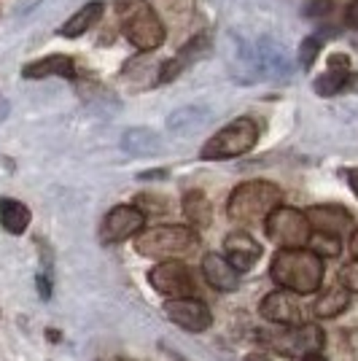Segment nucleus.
<instances>
[{
    "label": "nucleus",
    "instance_id": "1",
    "mask_svg": "<svg viewBox=\"0 0 358 361\" xmlns=\"http://www.w3.org/2000/svg\"><path fill=\"white\" fill-rule=\"evenodd\" d=\"M272 281L280 288L297 291V294H313L323 281V264L321 256L307 248H283L272 259Z\"/></svg>",
    "mask_w": 358,
    "mask_h": 361
},
{
    "label": "nucleus",
    "instance_id": "2",
    "mask_svg": "<svg viewBox=\"0 0 358 361\" xmlns=\"http://www.w3.org/2000/svg\"><path fill=\"white\" fill-rule=\"evenodd\" d=\"M280 200H283V192L275 183L248 180V183H240L229 195L226 213L237 224H259V221H267V216L280 205Z\"/></svg>",
    "mask_w": 358,
    "mask_h": 361
},
{
    "label": "nucleus",
    "instance_id": "3",
    "mask_svg": "<svg viewBox=\"0 0 358 361\" xmlns=\"http://www.w3.org/2000/svg\"><path fill=\"white\" fill-rule=\"evenodd\" d=\"M116 14L121 19V32L137 49L154 51L159 44H164L167 30L149 0H116Z\"/></svg>",
    "mask_w": 358,
    "mask_h": 361
},
{
    "label": "nucleus",
    "instance_id": "4",
    "mask_svg": "<svg viewBox=\"0 0 358 361\" xmlns=\"http://www.w3.org/2000/svg\"><path fill=\"white\" fill-rule=\"evenodd\" d=\"M199 243L197 232L186 224H162L151 226V229H140L137 240H135V251L146 259H167L175 254H189L195 251Z\"/></svg>",
    "mask_w": 358,
    "mask_h": 361
},
{
    "label": "nucleus",
    "instance_id": "5",
    "mask_svg": "<svg viewBox=\"0 0 358 361\" xmlns=\"http://www.w3.org/2000/svg\"><path fill=\"white\" fill-rule=\"evenodd\" d=\"M256 340L269 350L291 359V356H307V353L321 350L326 343V334L315 324H294L280 331H259Z\"/></svg>",
    "mask_w": 358,
    "mask_h": 361
},
{
    "label": "nucleus",
    "instance_id": "6",
    "mask_svg": "<svg viewBox=\"0 0 358 361\" xmlns=\"http://www.w3.org/2000/svg\"><path fill=\"white\" fill-rule=\"evenodd\" d=\"M256 140H259L256 121L242 116V119H235L210 137L202 146V159H235V157H242V154L254 149Z\"/></svg>",
    "mask_w": 358,
    "mask_h": 361
},
{
    "label": "nucleus",
    "instance_id": "7",
    "mask_svg": "<svg viewBox=\"0 0 358 361\" xmlns=\"http://www.w3.org/2000/svg\"><path fill=\"white\" fill-rule=\"evenodd\" d=\"M267 238L283 248H304L310 235H313V226L307 221V213L297 211V208H285L278 205L275 211L267 216Z\"/></svg>",
    "mask_w": 358,
    "mask_h": 361
},
{
    "label": "nucleus",
    "instance_id": "8",
    "mask_svg": "<svg viewBox=\"0 0 358 361\" xmlns=\"http://www.w3.org/2000/svg\"><path fill=\"white\" fill-rule=\"evenodd\" d=\"M143 224H146V213L137 205H116V208L108 211V216L100 224V240L105 245L127 240V238L137 235L143 229Z\"/></svg>",
    "mask_w": 358,
    "mask_h": 361
},
{
    "label": "nucleus",
    "instance_id": "9",
    "mask_svg": "<svg viewBox=\"0 0 358 361\" xmlns=\"http://www.w3.org/2000/svg\"><path fill=\"white\" fill-rule=\"evenodd\" d=\"M149 283L159 294L170 297V300H175V297H192L195 294L192 272H189L186 264H180V262H167L164 259L162 264H156L149 272Z\"/></svg>",
    "mask_w": 358,
    "mask_h": 361
},
{
    "label": "nucleus",
    "instance_id": "10",
    "mask_svg": "<svg viewBox=\"0 0 358 361\" xmlns=\"http://www.w3.org/2000/svg\"><path fill=\"white\" fill-rule=\"evenodd\" d=\"M164 316L173 324H178L180 329L186 331H205L213 324L208 305L195 300V297H175V300L164 302Z\"/></svg>",
    "mask_w": 358,
    "mask_h": 361
},
{
    "label": "nucleus",
    "instance_id": "11",
    "mask_svg": "<svg viewBox=\"0 0 358 361\" xmlns=\"http://www.w3.org/2000/svg\"><path fill=\"white\" fill-rule=\"evenodd\" d=\"M261 316L272 321V324H280V326H294L302 324L304 316V305L297 300V291H272L261 300Z\"/></svg>",
    "mask_w": 358,
    "mask_h": 361
},
{
    "label": "nucleus",
    "instance_id": "12",
    "mask_svg": "<svg viewBox=\"0 0 358 361\" xmlns=\"http://www.w3.org/2000/svg\"><path fill=\"white\" fill-rule=\"evenodd\" d=\"M205 51H210V35L208 32H199V35H195L189 44L180 49L173 60L162 62V68H159V73H156V81H159V84H170L173 78H178V73L183 68H189V65H192L197 57H202Z\"/></svg>",
    "mask_w": 358,
    "mask_h": 361
},
{
    "label": "nucleus",
    "instance_id": "13",
    "mask_svg": "<svg viewBox=\"0 0 358 361\" xmlns=\"http://www.w3.org/2000/svg\"><path fill=\"white\" fill-rule=\"evenodd\" d=\"M224 251L226 259L232 262V267H237L240 272L242 270H251L256 262L261 259V245L245 235V232H232L224 238Z\"/></svg>",
    "mask_w": 358,
    "mask_h": 361
},
{
    "label": "nucleus",
    "instance_id": "14",
    "mask_svg": "<svg viewBox=\"0 0 358 361\" xmlns=\"http://www.w3.org/2000/svg\"><path fill=\"white\" fill-rule=\"evenodd\" d=\"M202 272L208 286H213L216 291H237L240 286V270L232 267V262L221 254H208L202 259Z\"/></svg>",
    "mask_w": 358,
    "mask_h": 361
},
{
    "label": "nucleus",
    "instance_id": "15",
    "mask_svg": "<svg viewBox=\"0 0 358 361\" xmlns=\"http://www.w3.org/2000/svg\"><path fill=\"white\" fill-rule=\"evenodd\" d=\"M307 221L315 232H328V235H342L353 229V216L340 205H315L307 211Z\"/></svg>",
    "mask_w": 358,
    "mask_h": 361
},
{
    "label": "nucleus",
    "instance_id": "16",
    "mask_svg": "<svg viewBox=\"0 0 358 361\" xmlns=\"http://www.w3.org/2000/svg\"><path fill=\"white\" fill-rule=\"evenodd\" d=\"M256 57H259V75H267L272 81H285L291 73V62L278 41H261L256 46Z\"/></svg>",
    "mask_w": 358,
    "mask_h": 361
},
{
    "label": "nucleus",
    "instance_id": "17",
    "mask_svg": "<svg viewBox=\"0 0 358 361\" xmlns=\"http://www.w3.org/2000/svg\"><path fill=\"white\" fill-rule=\"evenodd\" d=\"M347 75H350V57H347V54H331V57H328L326 73H321L315 78L313 90L318 92L321 97H331V94H337V92L345 90Z\"/></svg>",
    "mask_w": 358,
    "mask_h": 361
},
{
    "label": "nucleus",
    "instance_id": "18",
    "mask_svg": "<svg viewBox=\"0 0 358 361\" xmlns=\"http://www.w3.org/2000/svg\"><path fill=\"white\" fill-rule=\"evenodd\" d=\"M25 78H49V75H60V78H73L75 62L68 54H49L44 60H35L22 68Z\"/></svg>",
    "mask_w": 358,
    "mask_h": 361
},
{
    "label": "nucleus",
    "instance_id": "19",
    "mask_svg": "<svg viewBox=\"0 0 358 361\" xmlns=\"http://www.w3.org/2000/svg\"><path fill=\"white\" fill-rule=\"evenodd\" d=\"M121 149L127 151L130 157H151L159 154L162 149V137L156 135L149 127H132L121 135Z\"/></svg>",
    "mask_w": 358,
    "mask_h": 361
},
{
    "label": "nucleus",
    "instance_id": "20",
    "mask_svg": "<svg viewBox=\"0 0 358 361\" xmlns=\"http://www.w3.org/2000/svg\"><path fill=\"white\" fill-rule=\"evenodd\" d=\"M30 208L25 202L11 200V197H0V226L8 235H25L30 226Z\"/></svg>",
    "mask_w": 358,
    "mask_h": 361
},
{
    "label": "nucleus",
    "instance_id": "21",
    "mask_svg": "<svg viewBox=\"0 0 358 361\" xmlns=\"http://www.w3.org/2000/svg\"><path fill=\"white\" fill-rule=\"evenodd\" d=\"M149 3L162 19L164 30H167V25H173L178 30L186 27L192 22V14H195V3L192 0H149Z\"/></svg>",
    "mask_w": 358,
    "mask_h": 361
},
{
    "label": "nucleus",
    "instance_id": "22",
    "mask_svg": "<svg viewBox=\"0 0 358 361\" xmlns=\"http://www.w3.org/2000/svg\"><path fill=\"white\" fill-rule=\"evenodd\" d=\"M100 16H103V3H100V0H92L87 6H81V8L62 25L60 35L62 38H78V35H84V32L90 30L94 22H100Z\"/></svg>",
    "mask_w": 358,
    "mask_h": 361
},
{
    "label": "nucleus",
    "instance_id": "23",
    "mask_svg": "<svg viewBox=\"0 0 358 361\" xmlns=\"http://www.w3.org/2000/svg\"><path fill=\"white\" fill-rule=\"evenodd\" d=\"M347 305H350V291L345 286H334V288H326L313 305V313L318 318H334L340 316L342 310H347Z\"/></svg>",
    "mask_w": 358,
    "mask_h": 361
},
{
    "label": "nucleus",
    "instance_id": "24",
    "mask_svg": "<svg viewBox=\"0 0 358 361\" xmlns=\"http://www.w3.org/2000/svg\"><path fill=\"white\" fill-rule=\"evenodd\" d=\"M210 119V111H202V108H180V111H175L173 116H170V130L173 133H178V135H189V133H197L205 121Z\"/></svg>",
    "mask_w": 358,
    "mask_h": 361
},
{
    "label": "nucleus",
    "instance_id": "25",
    "mask_svg": "<svg viewBox=\"0 0 358 361\" xmlns=\"http://www.w3.org/2000/svg\"><path fill=\"white\" fill-rule=\"evenodd\" d=\"M183 213H186L189 224L195 226H210V219H213L208 197L202 195V192H197V189L195 192H186V197H183Z\"/></svg>",
    "mask_w": 358,
    "mask_h": 361
},
{
    "label": "nucleus",
    "instance_id": "26",
    "mask_svg": "<svg viewBox=\"0 0 358 361\" xmlns=\"http://www.w3.org/2000/svg\"><path fill=\"white\" fill-rule=\"evenodd\" d=\"M307 245H310V251L318 254L321 259H323V256H326V259L328 256H340V251H342L340 235H328V232H315V235H310Z\"/></svg>",
    "mask_w": 358,
    "mask_h": 361
},
{
    "label": "nucleus",
    "instance_id": "27",
    "mask_svg": "<svg viewBox=\"0 0 358 361\" xmlns=\"http://www.w3.org/2000/svg\"><path fill=\"white\" fill-rule=\"evenodd\" d=\"M321 38H315V35H310V38H304L302 41V46H299V65L304 68V71H310L315 65V60H318V54H321Z\"/></svg>",
    "mask_w": 358,
    "mask_h": 361
},
{
    "label": "nucleus",
    "instance_id": "28",
    "mask_svg": "<svg viewBox=\"0 0 358 361\" xmlns=\"http://www.w3.org/2000/svg\"><path fill=\"white\" fill-rule=\"evenodd\" d=\"M135 202H137V208L146 213V216H149V213H162V211H167V202H164V200H159V197L140 195L137 200H135Z\"/></svg>",
    "mask_w": 358,
    "mask_h": 361
},
{
    "label": "nucleus",
    "instance_id": "29",
    "mask_svg": "<svg viewBox=\"0 0 358 361\" xmlns=\"http://www.w3.org/2000/svg\"><path fill=\"white\" fill-rule=\"evenodd\" d=\"M340 286H345L350 294L358 291V264H347V267L340 272Z\"/></svg>",
    "mask_w": 358,
    "mask_h": 361
},
{
    "label": "nucleus",
    "instance_id": "30",
    "mask_svg": "<svg viewBox=\"0 0 358 361\" xmlns=\"http://www.w3.org/2000/svg\"><path fill=\"white\" fill-rule=\"evenodd\" d=\"M331 8H334V3H331V0H310V3H307V8H304V14L318 19V16L331 14Z\"/></svg>",
    "mask_w": 358,
    "mask_h": 361
},
{
    "label": "nucleus",
    "instance_id": "31",
    "mask_svg": "<svg viewBox=\"0 0 358 361\" xmlns=\"http://www.w3.org/2000/svg\"><path fill=\"white\" fill-rule=\"evenodd\" d=\"M345 22H347L353 30H358V0H353V3L347 6V11H345Z\"/></svg>",
    "mask_w": 358,
    "mask_h": 361
},
{
    "label": "nucleus",
    "instance_id": "32",
    "mask_svg": "<svg viewBox=\"0 0 358 361\" xmlns=\"http://www.w3.org/2000/svg\"><path fill=\"white\" fill-rule=\"evenodd\" d=\"M38 291H41V297H44V300L51 297V281H49L46 275H38Z\"/></svg>",
    "mask_w": 358,
    "mask_h": 361
},
{
    "label": "nucleus",
    "instance_id": "33",
    "mask_svg": "<svg viewBox=\"0 0 358 361\" xmlns=\"http://www.w3.org/2000/svg\"><path fill=\"white\" fill-rule=\"evenodd\" d=\"M140 180H151V178H167V170H149V173H140L137 176Z\"/></svg>",
    "mask_w": 358,
    "mask_h": 361
},
{
    "label": "nucleus",
    "instance_id": "34",
    "mask_svg": "<svg viewBox=\"0 0 358 361\" xmlns=\"http://www.w3.org/2000/svg\"><path fill=\"white\" fill-rule=\"evenodd\" d=\"M347 183H350L353 195L358 197V167H356V170H350V173H347Z\"/></svg>",
    "mask_w": 358,
    "mask_h": 361
},
{
    "label": "nucleus",
    "instance_id": "35",
    "mask_svg": "<svg viewBox=\"0 0 358 361\" xmlns=\"http://www.w3.org/2000/svg\"><path fill=\"white\" fill-rule=\"evenodd\" d=\"M350 254L358 259V226L353 229V235H350Z\"/></svg>",
    "mask_w": 358,
    "mask_h": 361
},
{
    "label": "nucleus",
    "instance_id": "36",
    "mask_svg": "<svg viewBox=\"0 0 358 361\" xmlns=\"http://www.w3.org/2000/svg\"><path fill=\"white\" fill-rule=\"evenodd\" d=\"M302 361H326V359H323V356L315 350V353H307V356H302Z\"/></svg>",
    "mask_w": 358,
    "mask_h": 361
},
{
    "label": "nucleus",
    "instance_id": "37",
    "mask_svg": "<svg viewBox=\"0 0 358 361\" xmlns=\"http://www.w3.org/2000/svg\"><path fill=\"white\" fill-rule=\"evenodd\" d=\"M245 361H269V359H267V356H248Z\"/></svg>",
    "mask_w": 358,
    "mask_h": 361
}]
</instances>
